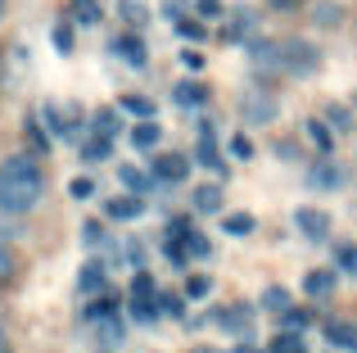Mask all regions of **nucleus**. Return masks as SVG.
I'll use <instances>...</instances> for the list:
<instances>
[{
  "mask_svg": "<svg viewBox=\"0 0 357 353\" xmlns=\"http://www.w3.org/2000/svg\"><path fill=\"white\" fill-rule=\"evenodd\" d=\"M122 109H127V114H136V118H154V105H149L145 96H122Z\"/></svg>",
  "mask_w": 357,
  "mask_h": 353,
  "instance_id": "obj_22",
  "label": "nucleus"
},
{
  "mask_svg": "<svg viewBox=\"0 0 357 353\" xmlns=\"http://www.w3.org/2000/svg\"><path fill=\"white\" fill-rule=\"evenodd\" d=\"M276 9H294V5H303V0H271Z\"/></svg>",
  "mask_w": 357,
  "mask_h": 353,
  "instance_id": "obj_44",
  "label": "nucleus"
},
{
  "mask_svg": "<svg viewBox=\"0 0 357 353\" xmlns=\"http://www.w3.org/2000/svg\"><path fill=\"white\" fill-rule=\"evenodd\" d=\"M185 294H190V299H204V294H208V276H190V281H185Z\"/></svg>",
  "mask_w": 357,
  "mask_h": 353,
  "instance_id": "obj_33",
  "label": "nucleus"
},
{
  "mask_svg": "<svg viewBox=\"0 0 357 353\" xmlns=\"http://www.w3.org/2000/svg\"><path fill=\"white\" fill-rule=\"evenodd\" d=\"M262 308L285 313L289 308V290H285V285H267V290H262Z\"/></svg>",
  "mask_w": 357,
  "mask_h": 353,
  "instance_id": "obj_18",
  "label": "nucleus"
},
{
  "mask_svg": "<svg viewBox=\"0 0 357 353\" xmlns=\"http://www.w3.org/2000/svg\"><path fill=\"white\" fill-rule=\"evenodd\" d=\"M54 45H59V50H73V32L68 27H54Z\"/></svg>",
  "mask_w": 357,
  "mask_h": 353,
  "instance_id": "obj_41",
  "label": "nucleus"
},
{
  "mask_svg": "<svg viewBox=\"0 0 357 353\" xmlns=\"http://www.w3.org/2000/svg\"><path fill=\"white\" fill-rule=\"evenodd\" d=\"M77 285H82V294L105 290V267H100V263H86V267H82V276H77Z\"/></svg>",
  "mask_w": 357,
  "mask_h": 353,
  "instance_id": "obj_14",
  "label": "nucleus"
},
{
  "mask_svg": "<svg viewBox=\"0 0 357 353\" xmlns=\"http://www.w3.org/2000/svg\"><path fill=\"white\" fill-rule=\"evenodd\" d=\"M222 231H227V236H249L253 218H249V213H227V218H222Z\"/></svg>",
  "mask_w": 357,
  "mask_h": 353,
  "instance_id": "obj_19",
  "label": "nucleus"
},
{
  "mask_svg": "<svg viewBox=\"0 0 357 353\" xmlns=\"http://www.w3.org/2000/svg\"><path fill=\"white\" fill-rule=\"evenodd\" d=\"M231 23H236V27H231V32H227L231 41H240V36H249V32H253V14H244V9H240L236 18H231Z\"/></svg>",
  "mask_w": 357,
  "mask_h": 353,
  "instance_id": "obj_28",
  "label": "nucleus"
},
{
  "mask_svg": "<svg viewBox=\"0 0 357 353\" xmlns=\"http://www.w3.org/2000/svg\"><path fill=\"white\" fill-rule=\"evenodd\" d=\"M240 114L249 118V123H262V118H271V100H258V96H244V100H240Z\"/></svg>",
  "mask_w": 357,
  "mask_h": 353,
  "instance_id": "obj_15",
  "label": "nucleus"
},
{
  "mask_svg": "<svg viewBox=\"0 0 357 353\" xmlns=\"http://www.w3.org/2000/svg\"><path fill=\"white\" fill-rule=\"evenodd\" d=\"M158 141H163V127H158L154 118H140V123L131 127V145H136V150H154Z\"/></svg>",
  "mask_w": 357,
  "mask_h": 353,
  "instance_id": "obj_7",
  "label": "nucleus"
},
{
  "mask_svg": "<svg viewBox=\"0 0 357 353\" xmlns=\"http://www.w3.org/2000/svg\"><path fill=\"white\" fill-rule=\"evenodd\" d=\"M199 14H222V0H199Z\"/></svg>",
  "mask_w": 357,
  "mask_h": 353,
  "instance_id": "obj_43",
  "label": "nucleus"
},
{
  "mask_svg": "<svg viewBox=\"0 0 357 353\" xmlns=\"http://www.w3.org/2000/svg\"><path fill=\"white\" fill-rule=\"evenodd\" d=\"M195 154H199V163H204V168H213V172H227V159H222V150H218V136H213L208 127L199 132V150H195Z\"/></svg>",
  "mask_w": 357,
  "mask_h": 353,
  "instance_id": "obj_5",
  "label": "nucleus"
},
{
  "mask_svg": "<svg viewBox=\"0 0 357 353\" xmlns=\"http://www.w3.org/2000/svg\"><path fill=\"white\" fill-rule=\"evenodd\" d=\"M172 96H176V105H181V109H199L204 100H208V87H204V82H176Z\"/></svg>",
  "mask_w": 357,
  "mask_h": 353,
  "instance_id": "obj_9",
  "label": "nucleus"
},
{
  "mask_svg": "<svg viewBox=\"0 0 357 353\" xmlns=\"http://www.w3.org/2000/svg\"><path fill=\"white\" fill-rule=\"evenodd\" d=\"M340 181V172H335V163H321L317 172H307V186H335Z\"/></svg>",
  "mask_w": 357,
  "mask_h": 353,
  "instance_id": "obj_27",
  "label": "nucleus"
},
{
  "mask_svg": "<svg viewBox=\"0 0 357 353\" xmlns=\"http://www.w3.org/2000/svg\"><path fill=\"white\" fill-rule=\"evenodd\" d=\"M176 32H181L185 41H204V36H208V27H204L199 18H176Z\"/></svg>",
  "mask_w": 357,
  "mask_h": 353,
  "instance_id": "obj_21",
  "label": "nucleus"
},
{
  "mask_svg": "<svg viewBox=\"0 0 357 353\" xmlns=\"http://www.w3.org/2000/svg\"><path fill=\"white\" fill-rule=\"evenodd\" d=\"M276 63L285 73H294V77H307V73H317V63H321V54H317V45H307V41H280L276 45Z\"/></svg>",
  "mask_w": 357,
  "mask_h": 353,
  "instance_id": "obj_2",
  "label": "nucleus"
},
{
  "mask_svg": "<svg viewBox=\"0 0 357 353\" xmlns=\"http://www.w3.org/2000/svg\"><path fill=\"white\" fill-rule=\"evenodd\" d=\"M105 213H109V218H118V222H131V218L145 213V204H140V195H118V200L105 204Z\"/></svg>",
  "mask_w": 357,
  "mask_h": 353,
  "instance_id": "obj_6",
  "label": "nucleus"
},
{
  "mask_svg": "<svg viewBox=\"0 0 357 353\" xmlns=\"http://www.w3.org/2000/svg\"><path fill=\"white\" fill-rule=\"evenodd\" d=\"M185 159L181 154H163V159H154V181H185Z\"/></svg>",
  "mask_w": 357,
  "mask_h": 353,
  "instance_id": "obj_8",
  "label": "nucleus"
},
{
  "mask_svg": "<svg viewBox=\"0 0 357 353\" xmlns=\"http://www.w3.org/2000/svg\"><path fill=\"white\" fill-rule=\"evenodd\" d=\"M0 9H5V0H0Z\"/></svg>",
  "mask_w": 357,
  "mask_h": 353,
  "instance_id": "obj_47",
  "label": "nucleus"
},
{
  "mask_svg": "<svg viewBox=\"0 0 357 353\" xmlns=\"http://www.w3.org/2000/svg\"><path fill=\"white\" fill-rule=\"evenodd\" d=\"M280 317H285V326H289V331H303V326H307V313H303V308H285Z\"/></svg>",
  "mask_w": 357,
  "mask_h": 353,
  "instance_id": "obj_32",
  "label": "nucleus"
},
{
  "mask_svg": "<svg viewBox=\"0 0 357 353\" xmlns=\"http://www.w3.org/2000/svg\"><path fill=\"white\" fill-rule=\"evenodd\" d=\"M271 353H298V340L294 336H276L271 340Z\"/></svg>",
  "mask_w": 357,
  "mask_h": 353,
  "instance_id": "obj_37",
  "label": "nucleus"
},
{
  "mask_svg": "<svg viewBox=\"0 0 357 353\" xmlns=\"http://www.w3.org/2000/svg\"><path fill=\"white\" fill-rule=\"evenodd\" d=\"M190 353H222V349H190Z\"/></svg>",
  "mask_w": 357,
  "mask_h": 353,
  "instance_id": "obj_46",
  "label": "nucleus"
},
{
  "mask_svg": "<svg viewBox=\"0 0 357 353\" xmlns=\"http://www.w3.org/2000/svg\"><path fill=\"white\" fill-rule=\"evenodd\" d=\"M131 317L136 322H154L158 317V299H131Z\"/></svg>",
  "mask_w": 357,
  "mask_h": 353,
  "instance_id": "obj_23",
  "label": "nucleus"
},
{
  "mask_svg": "<svg viewBox=\"0 0 357 353\" xmlns=\"http://www.w3.org/2000/svg\"><path fill=\"white\" fill-rule=\"evenodd\" d=\"M9 276H14V254H9V249L0 245V285H5Z\"/></svg>",
  "mask_w": 357,
  "mask_h": 353,
  "instance_id": "obj_36",
  "label": "nucleus"
},
{
  "mask_svg": "<svg viewBox=\"0 0 357 353\" xmlns=\"http://www.w3.org/2000/svg\"><path fill=\"white\" fill-rule=\"evenodd\" d=\"M331 123L335 127H353V114H349V109H331Z\"/></svg>",
  "mask_w": 357,
  "mask_h": 353,
  "instance_id": "obj_42",
  "label": "nucleus"
},
{
  "mask_svg": "<svg viewBox=\"0 0 357 353\" xmlns=\"http://www.w3.org/2000/svg\"><path fill=\"white\" fill-rule=\"evenodd\" d=\"M307 141H312L317 150H331V127H326V123H317V118H312V123H307Z\"/></svg>",
  "mask_w": 357,
  "mask_h": 353,
  "instance_id": "obj_24",
  "label": "nucleus"
},
{
  "mask_svg": "<svg viewBox=\"0 0 357 353\" xmlns=\"http://www.w3.org/2000/svg\"><path fill=\"white\" fill-rule=\"evenodd\" d=\"M181 294H163V299H158V313H167V317H181Z\"/></svg>",
  "mask_w": 357,
  "mask_h": 353,
  "instance_id": "obj_30",
  "label": "nucleus"
},
{
  "mask_svg": "<svg viewBox=\"0 0 357 353\" xmlns=\"http://www.w3.org/2000/svg\"><path fill=\"white\" fill-rule=\"evenodd\" d=\"M294 222H298V231H303L307 240H326L331 236V213L326 209H298Z\"/></svg>",
  "mask_w": 357,
  "mask_h": 353,
  "instance_id": "obj_3",
  "label": "nucleus"
},
{
  "mask_svg": "<svg viewBox=\"0 0 357 353\" xmlns=\"http://www.w3.org/2000/svg\"><path fill=\"white\" fill-rule=\"evenodd\" d=\"M181 63H185L190 73H199V68H204V54H199V50H181Z\"/></svg>",
  "mask_w": 357,
  "mask_h": 353,
  "instance_id": "obj_39",
  "label": "nucleus"
},
{
  "mask_svg": "<svg viewBox=\"0 0 357 353\" xmlns=\"http://www.w3.org/2000/svg\"><path fill=\"white\" fill-rule=\"evenodd\" d=\"M45 195V172L32 154H14L0 163V209L5 213H27Z\"/></svg>",
  "mask_w": 357,
  "mask_h": 353,
  "instance_id": "obj_1",
  "label": "nucleus"
},
{
  "mask_svg": "<svg viewBox=\"0 0 357 353\" xmlns=\"http://www.w3.org/2000/svg\"><path fill=\"white\" fill-rule=\"evenodd\" d=\"M73 23L77 27H100V18H105V9H100V0H73Z\"/></svg>",
  "mask_w": 357,
  "mask_h": 353,
  "instance_id": "obj_10",
  "label": "nucleus"
},
{
  "mask_svg": "<svg viewBox=\"0 0 357 353\" xmlns=\"http://www.w3.org/2000/svg\"><path fill=\"white\" fill-rule=\"evenodd\" d=\"M109 154V136H96V141H86V159H105Z\"/></svg>",
  "mask_w": 357,
  "mask_h": 353,
  "instance_id": "obj_34",
  "label": "nucleus"
},
{
  "mask_svg": "<svg viewBox=\"0 0 357 353\" xmlns=\"http://www.w3.org/2000/svg\"><path fill=\"white\" fill-rule=\"evenodd\" d=\"M231 154H236V159H253V141L249 136H236V141H231Z\"/></svg>",
  "mask_w": 357,
  "mask_h": 353,
  "instance_id": "obj_35",
  "label": "nucleus"
},
{
  "mask_svg": "<svg viewBox=\"0 0 357 353\" xmlns=\"http://www.w3.org/2000/svg\"><path fill=\"white\" fill-rule=\"evenodd\" d=\"M218 326H222V331H231V336H249L253 313H249V308H240V303H231V308H222V313H218Z\"/></svg>",
  "mask_w": 357,
  "mask_h": 353,
  "instance_id": "obj_4",
  "label": "nucleus"
},
{
  "mask_svg": "<svg viewBox=\"0 0 357 353\" xmlns=\"http://www.w3.org/2000/svg\"><path fill=\"white\" fill-rule=\"evenodd\" d=\"M303 290L312 294V299H326V294L335 290V272H326V267H317V272L303 276Z\"/></svg>",
  "mask_w": 357,
  "mask_h": 353,
  "instance_id": "obj_12",
  "label": "nucleus"
},
{
  "mask_svg": "<svg viewBox=\"0 0 357 353\" xmlns=\"http://www.w3.org/2000/svg\"><path fill=\"white\" fill-rule=\"evenodd\" d=\"M208 236H199V231H185V254H190V258H204V254H208Z\"/></svg>",
  "mask_w": 357,
  "mask_h": 353,
  "instance_id": "obj_25",
  "label": "nucleus"
},
{
  "mask_svg": "<svg viewBox=\"0 0 357 353\" xmlns=\"http://www.w3.org/2000/svg\"><path fill=\"white\" fill-rule=\"evenodd\" d=\"M96 136H109V141L118 136V114H114V109H100V114H96Z\"/></svg>",
  "mask_w": 357,
  "mask_h": 353,
  "instance_id": "obj_20",
  "label": "nucleus"
},
{
  "mask_svg": "<svg viewBox=\"0 0 357 353\" xmlns=\"http://www.w3.org/2000/svg\"><path fill=\"white\" fill-rule=\"evenodd\" d=\"M335 263H340L349 276H357V245H340L335 249Z\"/></svg>",
  "mask_w": 357,
  "mask_h": 353,
  "instance_id": "obj_26",
  "label": "nucleus"
},
{
  "mask_svg": "<svg viewBox=\"0 0 357 353\" xmlns=\"http://www.w3.org/2000/svg\"><path fill=\"white\" fill-rule=\"evenodd\" d=\"M82 236H86V245H100V240H105V231H100V222H86V227H82Z\"/></svg>",
  "mask_w": 357,
  "mask_h": 353,
  "instance_id": "obj_40",
  "label": "nucleus"
},
{
  "mask_svg": "<svg viewBox=\"0 0 357 353\" xmlns=\"http://www.w3.org/2000/svg\"><path fill=\"white\" fill-rule=\"evenodd\" d=\"M118 176H122V186H127V190H149V186H154V172H140V168H118Z\"/></svg>",
  "mask_w": 357,
  "mask_h": 353,
  "instance_id": "obj_16",
  "label": "nucleus"
},
{
  "mask_svg": "<svg viewBox=\"0 0 357 353\" xmlns=\"http://www.w3.org/2000/svg\"><path fill=\"white\" fill-rule=\"evenodd\" d=\"M326 340L357 353V326H353V322H326Z\"/></svg>",
  "mask_w": 357,
  "mask_h": 353,
  "instance_id": "obj_11",
  "label": "nucleus"
},
{
  "mask_svg": "<svg viewBox=\"0 0 357 353\" xmlns=\"http://www.w3.org/2000/svg\"><path fill=\"white\" fill-rule=\"evenodd\" d=\"M195 209L199 213H218L222 209V190L218 186H199V190H195Z\"/></svg>",
  "mask_w": 357,
  "mask_h": 353,
  "instance_id": "obj_17",
  "label": "nucleus"
},
{
  "mask_svg": "<svg viewBox=\"0 0 357 353\" xmlns=\"http://www.w3.org/2000/svg\"><path fill=\"white\" fill-rule=\"evenodd\" d=\"M0 353H9V336H5V331H0Z\"/></svg>",
  "mask_w": 357,
  "mask_h": 353,
  "instance_id": "obj_45",
  "label": "nucleus"
},
{
  "mask_svg": "<svg viewBox=\"0 0 357 353\" xmlns=\"http://www.w3.org/2000/svg\"><path fill=\"white\" fill-rule=\"evenodd\" d=\"M68 190H73V200H91V195H96V181H91V176H77Z\"/></svg>",
  "mask_w": 357,
  "mask_h": 353,
  "instance_id": "obj_31",
  "label": "nucleus"
},
{
  "mask_svg": "<svg viewBox=\"0 0 357 353\" xmlns=\"http://www.w3.org/2000/svg\"><path fill=\"white\" fill-rule=\"evenodd\" d=\"M122 14H127L131 23H145V5H136V0H122Z\"/></svg>",
  "mask_w": 357,
  "mask_h": 353,
  "instance_id": "obj_38",
  "label": "nucleus"
},
{
  "mask_svg": "<svg viewBox=\"0 0 357 353\" xmlns=\"http://www.w3.org/2000/svg\"><path fill=\"white\" fill-rule=\"evenodd\" d=\"M131 299H154V281L145 272H136V281H131Z\"/></svg>",
  "mask_w": 357,
  "mask_h": 353,
  "instance_id": "obj_29",
  "label": "nucleus"
},
{
  "mask_svg": "<svg viewBox=\"0 0 357 353\" xmlns=\"http://www.w3.org/2000/svg\"><path fill=\"white\" fill-rule=\"evenodd\" d=\"M114 54H122V63H131V68H140V63H145V45H140L136 36H118V41H114Z\"/></svg>",
  "mask_w": 357,
  "mask_h": 353,
  "instance_id": "obj_13",
  "label": "nucleus"
}]
</instances>
